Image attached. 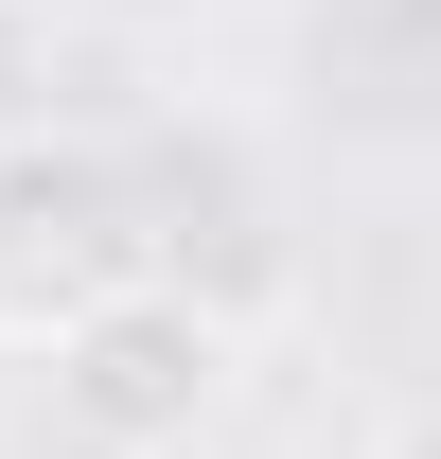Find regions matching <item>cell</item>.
Listing matches in <instances>:
<instances>
[{"mask_svg":"<svg viewBox=\"0 0 441 459\" xmlns=\"http://www.w3.org/2000/svg\"><path fill=\"white\" fill-rule=\"evenodd\" d=\"M36 389H54V442L71 459H195L247 389V336H229V300L195 283H107L71 336H36Z\"/></svg>","mask_w":441,"mask_h":459,"instance_id":"cell-1","label":"cell"},{"mask_svg":"<svg viewBox=\"0 0 441 459\" xmlns=\"http://www.w3.org/2000/svg\"><path fill=\"white\" fill-rule=\"evenodd\" d=\"M371 459H441V406H406V424H388V442Z\"/></svg>","mask_w":441,"mask_h":459,"instance_id":"cell-4","label":"cell"},{"mask_svg":"<svg viewBox=\"0 0 441 459\" xmlns=\"http://www.w3.org/2000/svg\"><path fill=\"white\" fill-rule=\"evenodd\" d=\"M71 71H89L71 0H0V142L18 124H71Z\"/></svg>","mask_w":441,"mask_h":459,"instance_id":"cell-3","label":"cell"},{"mask_svg":"<svg viewBox=\"0 0 441 459\" xmlns=\"http://www.w3.org/2000/svg\"><path fill=\"white\" fill-rule=\"evenodd\" d=\"M160 265V230H142V177H124V142H89V124H18L0 142V353L71 336L107 283H142Z\"/></svg>","mask_w":441,"mask_h":459,"instance_id":"cell-2","label":"cell"}]
</instances>
